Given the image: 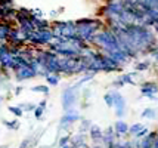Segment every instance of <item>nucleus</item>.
Segmentation results:
<instances>
[{"label":"nucleus","instance_id":"1","mask_svg":"<svg viewBox=\"0 0 158 148\" xmlns=\"http://www.w3.org/2000/svg\"><path fill=\"white\" fill-rule=\"evenodd\" d=\"M77 91L74 86H69L67 87L65 91L62 92V108L65 110V111H68L71 108H74L77 104V101H78V95H77Z\"/></svg>","mask_w":158,"mask_h":148},{"label":"nucleus","instance_id":"2","mask_svg":"<svg viewBox=\"0 0 158 148\" xmlns=\"http://www.w3.org/2000/svg\"><path fill=\"white\" fill-rule=\"evenodd\" d=\"M78 120H80L78 111H77L76 108H71L68 111H65V114L62 116V119L59 120V121H61L59 126H61V129H67V127H69L74 121H78Z\"/></svg>","mask_w":158,"mask_h":148},{"label":"nucleus","instance_id":"3","mask_svg":"<svg viewBox=\"0 0 158 148\" xmlns=\"http://www.w3.org/2000/svg\"><path fill=\"white\" fill-rule=\"evenodd\" d=\"M111 95H112V99H114V105L112 107H115V116L121 119L126 114V99L123 98V95H120L115 91L111 92Z\"/></svg>","mask_w":158,"mask_h":148},{"label":"nucleus","instance_id":"4","mask_svg":"<svg viewBox=\"0 0 158 148\" xmlns=\"http://www.w3.org/2000/svg\"><path fill=\"white\" fill-rule=\"evenodd\" d=\"M15 73V78L18 82H24V80H30V78H34L35 77V73L31 70L30 65H25V67H19L14 71Z\"/></svg>","mask_w":158,"mask_h":148},{"label":"nucleus","instance_id":"5","mask_svg":"<svg viewBox=\"0 0 158 148\" xmlns=\"http://www.w3.org/2000/svg\"><path fill=\"white\" fill-rule=\"evenodd\" d=\"M157 136H158V132H148V135L143 136V139L139 142L136 148H151L152 144L157 141Z\"/></svg>","mask_w":158,"mask_h":148},{"label":"nucleus","instance_id":"6","mask_svg":"<svg viewBox=\"0 0 158 148\" xmlns=\"http://www.w3.org/2000/svg\"><path fill=\"white\" fill-rule=\"evenodd\" d=\"M140 92L145 96H149V99H155L154 95L158 92V85L157 83H143L140 87Z\"/></svg>","mask_w":158,"mask_h":148},{"label":"nucleus","instance_id":"7","mask_svg":"<svg viewBox=\"0 0 158 148\" xmlns=\"http://www.w3.org/2000/svg\"><path fill=\"white\" fill-rule=\"evenodd\" d=\"M114 132H115V136H121V135H126L129 132V126H127V123L123 121V120H118L115 121V125H114Z\"/></svg>","mask_w":158,"mask_h":148},{"label":"nucleus","instance_id":"8","mask_svg":"<svg viewBox=\"0 0 158 148\" xmlns=\"http://www.w3.org/2000/svg\"><path fill=\"white\" fill-rule=\"evenodd\" d=\"M89 133H90V138L93 139V141H102V129L99 126H95V125H92L89 129Z\"/></svg>","mask_w":158,"mask_h":148},{"label":"nucleus","instance_id":"9","mask_svg":"<svg viewBox=\"0 0 158 148\" xmlns=\"http://www.w3.org/2000/svg\"><path fill=\"white\" fill-rule=\"evenodd\" d=\"M2 125L3 126H6L7 129H12V130H18L19 129V121L15 119V120H6V119H3L2 120Z\"/></svg>","mask_w":158,"mask_h":148},{"label":"nucleus","instance_id":"10","mask_svg":"<svg viewBox=\"0 0 158 148\" xmlns=\"http://www.w3.org/2000/svg\"><path fill=\"white\" fill-rule=\"evenodd\" d=\"M31 91L33 92H39V93H43V95H49V86H44V85H37V86H33L31 87Z\"/></svg>","mask_w":158,"mask_h":148},{"label":"nucleus","instance_id":"11","mask_svg":"<svg viewBox=\"0 0 158 148\" xmlns=\"http://www.w3.org/2000/svg\"><path fill=\"white\" fill-rule=\"evenodd\" d=\"M7 110H9V113H12L15 117H18V119L24 116V111H22V110H21L18 105H10V107H7Z\"/></svg>","mask_w":158,"mask_h":148},{"label":"nucleus","instance_id":"12","mask_svg":"<svg viewBox=\"0 0 158 148\" xmlns=\"http://www.w3.org/2000/svg\"><path fill=\"white\" fill-rule=\"evenodd\" d=\"M46 82H48L49 86H58L59 85V76L49 74V76H46Z\"/></svg>","mask_w":158,"mask_h":148},{"label":"nucleus","instance_id":"13","mask_svg":"<svg viewBox=\"0 0 158 148\" xmlns=\"http://www.w3.org/2000/svg\"><path fill=\"white\" fill-rule=\"evenodd\" d=\"M18 107H19L22 111H25V113H27V111H34L37 105L33 104V102H22V104H19Z\"/></svg>","mask_w":158,"mask_h":148},{"label":"nucleus","instance_id":"14","mask_svg":"<svg viewBox=\"0 0 158 148\" xmlns=\"http://www.w3.org/2000/svg\"><path fill=\"white\" fill-rule=\"evenodd\" d=\"M155 116H157V111L154 108H146V110H143V113H142L143 119H155Z\"/></svg>","mask_w":158,"mask_h":148},{"label":"nucleus","instance_id":"15","mask_svg":"<svg viewBox=\"0 0 158 148\" xmlns=\"http://www.w3.org/2000/svg\"><path fill=\"white\" fill-rule=\"evenodd\" d=\"M143 125H142V123H135V125H131V126H129V132H130V133H139V132H140V130H142V129H143Z\"/></svg>","mask_w":158,"mask_h":148},{"label":"nucleus","instance_id":"16","mask_svg":"<svg viewBox=\"0 0 158 148\" xmlns=\"http://www.w3.org/2000/svg\"><path fill=\"white\" fill-rule=\"evenodd\" d=\"M9 33H10L9 27H6V25H0V40H6L7 37H9Z\"/></svg>","mask_w":158,"mask_h":148},{"label":"nucleus","instance_id":"17","mask_svg":"<svg viewBox=\"0 0 158 148\" xmlns=\"http://www.w3.org/2000/svg\"><path fill=\"white\" fill-rule=\"evenodd\" d=\"M44 110H46V108H43V107H40V105L35 107V110L33 111V113H34V117H35V119L40 120L41 117H43V113H44Z\"/></svg>","mask_w":158,"mask_h":148},{"label":"nucleus","instance_id":"18","mask_svg":"<svg viewBox=\"0 0 158 148\" xmlns=\"http://www.w3.org/2000/svg\"><path fill=\"white\" fill-rule=\"evenodd\" d=\"M103 101H105V104H106L108 107H112V105H114V99H112L111 92H108V93H105V95H103Z\"/></svg>","mask_w":158,"mask_h":148},{"label":"nucleus","instance_id":"19","mask_svg":"<svg viewBox=\"0 0 158 148\" xmlns=\"http://www.w3.org/2000/svg\"><path fill=\"white\" fill-rule=\"evenodd\" d=\"M31 142H33V136H28L21 142V145L18 148H31Z\"/></svg>","mask_w":158,"mask_h":148},{"label":"nucleus","instance_id":"20","mask_svg":"<svg viewBox=\"0 0 158 148\" xmlns=\"http://www.w3.org/2000/svg\"><path fill=\"white\" fill-rule=\"evenodd\" d=\"M71 141V135H65V136H62L61 139H59V147H67Z\"/></svg>","mask_w":158,"mask_h":148},{"label":"nucleus","instance_id":"21","mask_svg":"<svg viewBox=\"0 0 158 148\" xmlns=\"http://www.w3.org/2000/svg\"><path fill=\"white\" fill-rule=\"evenodd\" d=\"M121 80L124 82V85H131V86L135 85V80L131 78L130 74H123V76H121Z\"/></svg>","mask_w":158,"mask_h":148},{"label":"nucleus","instance_id":"22","mask_svg":"<svg viewBox=\"0 0 158 148\" xmlns=\"http://www.w3.org/2000/svg\"><path fill=\"white\" fill-rule=\"evenodd\" d=\"M90 126H92V125H90L89 120H83V121H81V127H80V132H83V130H89Z\"/></svg>","mask_w":158,"mask_h":148},{"label":"nucleus","instance_id":"23","mask_svg":"<svg viewBox=\"0 0 158 148\" xmlns=\"http://www.w3.org/2000/svg\"><path fill=\"white\" fill-rule=\"evenodd\" d=\"M148 132H149V130H148L146 127H143L139 133H136V138H143V136H146V135H148Z\"/></svg>","mask_w":158,"mask_h":148},{"label":"nucleus","instance_id":"24","mask_svg":"<svg viewBox=\"0 0 158 148\" xmlns=\"http://www.w3.org/2000/svg\"><path fill=\"white\" fill-rule=\"evenodd\" d=\"M112 85L115 86V87H123V86H124V82L121 80V77H120V78H117V80H114V83H112Z\"/></svg>","mask_w":158,"mask_h":148},{"label":"nucleus","instance_id":"25","mask_svg":"<svg viewBox=\"0 0 158 148\" xmlns=\"http://www.w3.org/2000/svg\"><path fill=\"white\" fill-rule=\"evenodd\" d=\"M148 67H149V64H148V62H145V64H138V67H136V68L142 71V70H146Z\"/></svg>","mask_w":158,"mask_h":148},{"label":"nucleus","instance_id":"26","mask_svg":"<svg viewBox=\"0 0 158 148\" xmlns=\"http://www.w3.org/2000/svg\"><path fill=\"white\" fill-rule=\"evenodd\" d=\"M22 91H24V87H22V86H16V87H15V91H14V93L16 95V96H18V95H19Z\"/></svg>","mask_w":158,"mask_h":148},{"label":"nucleus","instance_id":"27","mask_svg":"<svg viewBox=\"0 0 158 148\" xmlns=\"http://www.w3.org/2000/svg\"><path fill=\"white\" fill-rule=\"evenodd\" d=\"M46 104H48V101H46V99H43V101H41V102L39 104V105L43 107V108H46Z\"/></svg>","mask_w":158,"mask_h":148},{"label":"nucleus","instance_id":"28","mask_svg":"<svg viewBox=\"0 0 158 148\" xmlns=\"http://www.w3.org/2000/svg\"><path fill=\"white\" fill-rule=\"evenodd\" d=\"M0 107H2V96H0Z\"/></svg>","mask_w":158,"mask_h":148}]
</instances>
